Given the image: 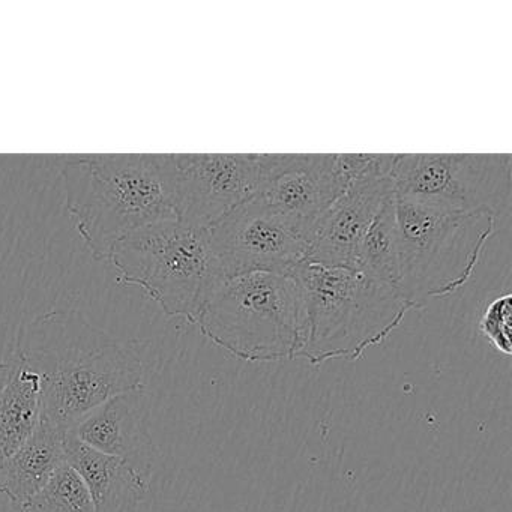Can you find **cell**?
Segmentation results:
<instances>
[{
    "label": "cell",
    "mask_w": 512,
    "mask_h": 512,
    "mask_svg": "<svg viewBox=\"0 0 512 512\" xmlns=\"http://www.w3.org/2000/svg\"><path fill=\"white\" fill-rule=\"evenodd\" d=\"M16 356L41 382V421L68 434L115 395L143 386L140 353L74 313L32 322Z\"/></svg>",
    "instance_id": "6da1fadb"
},
{
    "label": "cell",
    "mask_w": 512,
    "mask_h": 512,
    "mask_svg": "<svg viewBox=\"0 0 512 512\" xmlns=\"http://www.w3.org/2000/svg\"><path fill=\"white\" fill-rule=\"evenodd\" d=\"M67 209L95 259L127 236L178 220L175 154L64 155Z\"/></svg>",
    "instance_id": "7a4b0ae2"
},
{
    "label": "cell",
    "mask_w": 512,
    "mask_h": 512,
    "mask_svg": "<svg viewBox=\"0 0 512 512\" xmlns=\"http://www.w3.org/2000/svg\"><path fill=\"white\" fill-rule=\"evenodd\" d=\"M290 274L304 293V338L298 358L313 365L361 358L415 308L397 287L356 269L305 260Z\"/></svg>",
    "instance_id": "3957f363"
},
{
    "label": "cell",
    "mask_w": 512,
    "mask_h": 512,
    "mask_svg": "<svg viewBox=\"0 0 512 512\" xmlns=\"http://www.w3.org/2000/svg\"><path fill=\"white\" fill-rule=\"evenodd\" d=\"M304 293L292 274L254 271L221 281L194 325L215 346L248 362L298 358Z\"/></svg>",
    "instance_id": "277c9868"
},
{
    "label": "cell",
    "mask_w": 512,
    "mask_h": 512,
    "mask_svg": "<svg viewBox=\"0 0 512 512\" xmlns=\"http://www.w3.org/2000/svg\"><path fill=\"white\" fill-rule=\"evenodd\" d=\"M119 283L139 286L170 317L196 322L226 280L206 227L164 221L119 241L109 256Z\"/></svg>",
    "instance_id": "5b68a950"
},
{
    "label": "cell",
    "mask_w": 512,
    "mask_h": 512,
    "mask_svg": "<svg viewBox=\"0 0 512 512\" xmlns=\"http://www.w3.org/2000/svg\"><path fill=\"white\" fill-rule=\"evenodd\" d=\"M400 281L404 298L421 307L466 286L496 232L488 212H454L397 199Z\"/></svg>",
    "instance_id": "8992f818"
},
{
    "label": "cell",
    "mask_w": 512,
    "mask_h": 512,
    "mask_svg": "<svg viewBox=\"0 0 512 512\" xmlns=\"http://www.w3.org/2000/svg\"><path fill=\"white\" fill-rule=\"evenodd\" d=\"M391 178L397 199L446 211L499 218L511 206L509 154H397Z\"/></svg>",
    "instance_id": "52a82bcc"
},
{
    "label": "cell",
    "mask_w": 512,
    "mask_h": 512,
    "mask_svg": "<svg viewBox=\"0 0 512 512\" xmlns=\"http://www.w3.org/2000/svg\"><path fill=\"white\" fill-rule=\"evenodd\" d=\"M257 199L310 244L314 227L347 185L338 154H260Z\"/></svg>",
    "instance_id": "ba28073f"
},
{
    "label": "cell",
    "mask_w": 512,
    "mask_h": 512,
    "mask_svg": "<svg viewBox=\"0 0 512 512\" xmlns=\"http://www.w3.org/2000/svg\"><path fill=\"white\" fill-rule=\"evenodd\" d=\"M208 230L226 277L254 271L290 274L307 260L310 250V244L256 196Z\"/></svg>",
    "instance_id": "9c48e42d"
},
{
    "label": "cell",
    "mask_w": 512,
    "mask_h": 512,
    "mask_svg": "<svg viewBox=\"0 0 512 512\" xmlns=\"http://www.w3.org/2000/svg\"><path fill=\"white\" fill-rule=\"evenodd\" d=\"M178 220L211 227L253 199L262 176L260 154H178Z\"/></svg>",
    "instance_id": "30bf717a"
},
{
    "label": "cell",
    "mask_w": 512,
    "mask_h": 512,
    "mask_svg": "<svg viewBox=\"0 0 512 512\" xmlns=\"http://www.w3.org/2000/svg\"><path fill=\"white\" fill-rule=\"evenodd\" d=\"M394 194L391 175L364 176L347 182L343 193L314 227L307 262L355 269L365 233Z\"/></svg>",
    "instance_id": "8fae6325"
},
{
    "label": "cell",
    "mask_w": 512,
    "mask_h": 512,
    "mask_svg": "<svg viewBox=\"0 0 512 512\" xmlns=\"http://www.w3.org/2000/svg\"><path fill=\"white\" fill-rule=\"evenodd\" d=\"M70 433L103 454L122 458L151 478L157 448L149 433L145 385L110 398L88 413Z\"/></svg>",
    "instance_id": "7c38bea8"
},
{
    "label": "cell",
    "mask_w": 512,
    "mask_h": 512,
    "mask_svg": "<svg viewBox=\"0 0 512 512\" xmlns=\"http://www.w3.org/2000/svg\"><path fill=\"white\" fill-rule=\"evenodd\" d=\"M65 458L88 487L95 512H140L149 479L130 463L103 454L68 433Z\"/></svg>",
    "instance_id": "4fadbf2b"
},
{
    "label": "cell",
    "mask_w": 512,
    "mask_h": 512,
    "mask_svg": "<svg viewBox=\"0 0 512 512\" xmlns=\"http://www.w3.org/2000/svg\"><path fill=\"white\" fill-rule=\"evenodd\" d=\"M65 437L49 422H38L32 436L0 463V494L23 506L47 484L65 458Z\"/></svg>",
    "instance_id": "5bb4252c"
},
{
    "label": "cell",
    "mask_w": 512,
    "mask_h": 512,
    "mask_svg": "<svg viewBox=\"0 0 512 512\" xmlns=\"http://www.w3.org/2000/svg\"><path fill=\"white\" fill-rule=\"evenodd\" d=\"M40 413V377L17 356L0 362V463L32 436Z\"/></svg>",
    "instance_id": "9a60e30c"
},
{
    "label": "cell",
    "mask_w": 512,
    "mask_h": 512,
    "mask_svg": "<svg viewBox=\"0 0 512 512\" xmlns=\"http://www.w3.org/2000/svg\"><path fill=\"white\" fill-rule=\"evenodd\" d=\"M356 271L397 287L400 281V236L397 197L391 196L365 233L356 257ZM400 290V289H398Z\"/></svg>",
    "instance_id": "2e32d148"
},
{
    "label": "cell",
    "mask_w": 512,
    "mask_h": 512,
    "mask_svg": "<svg viewBox=\"0 0 512 512\" xmlns=\"http://www.w3.org/2000/svg\"><path fill=\"white\" fill-rule=\"evenodd\" d=\"M20 508L22 512H95L88 487L67 461L59 466L47 484Z\"/></svg>",
    "instance_id": "e0dca14e"
},
{
    "label": "cell",
    "mask_w": 512,
    "mask_h": 512,
    "mask_svg": "<svg viewBox=\"0 0 512 512\" xmlns=\"http://www.w3.org/2000/svg\"><path fill=\"white\" fill-rule=\"evenodd\" d=\"M511 317L512 296L505 293L485 307L479 320V331L505 356H511L512 353Z\"/></svg>",
    "instance_id": "ac0fdd59"
}]
</instances>
